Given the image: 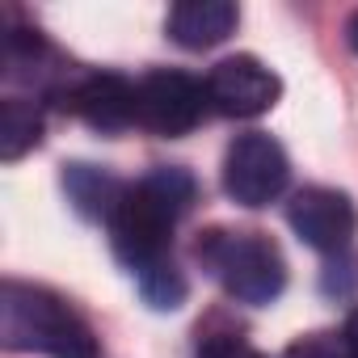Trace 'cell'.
I'll list each match as a JSON object with an SVG mask.
<instances>
[{
	"mask_svg": "<svg viewBox=\"0 0 358 358\" xmlns=\"http://www.w3.org/2000/svg\"><path fill=\"white\" fill-rule=\"evenodd\" d=\"M194 203V177L186 169H156L143 182L127 186L110 224L114 253L139 274L143 266L169 257L173 228Z\"/></svg>",
	"mask_w": 358,
	"mask_h": 358,
	"instance_id": "1",
	"label": "cell"
},
{
	"mask_svg": "<svg viewBox=\"0 0 358 358\" xmlns=\"http://www.w3.org/2000/svg\"><path fill=\"white\" fill-rule=\"evenodd\" d=\"M0 341L9 350H38L47 358H97L89 324L59 295L26 282L0 287Z\"/></svg>",
	"mask_w": 358,
	"mask_h": 358,
	"instance_id": "2",
	"label": "cell"
},
{
	"mask_svg": "<svg viewBox=\"0 0 358 358\" xmlns=\"http://www.w3.org/2000/svg\"><path fill=\"white\" fill-rule=\"evenodd\" d=\"M203 266L224 282V291L241 303H270L287 287V262L278 245L262 232H207L199 241Z\"/></svg>",
	"mask_w": 358,
	"mask_h": 358,
	"instance_id": "3",
	"label": "cell"
},
{
	"mask_svg": "<svg viewBox=\"0 0 358 358\" xmlns=\"http://www.w3.org/2000/svg\"><path fill=\"white\" fill-rule=\"evenodd\" d=\"M287 152L278 148V139H270L266 131H245L228 143L224 156V190L232 203L241 207H266L287 190Z\"/></svg>",
	"mask_w": 358,
	"mask_h": 358,
	"instance_id": "4",
	"label": "cell"
},
{
	"mask_svg": "<svg viewBox=\"0 0 358 358\" xmlns=\"http://www.w3.org/2000/svg\"><path fill=\"white\" fill-rule=\"evenodd\" d=\"M203 89H207V101H211L220 114H228V118H257V114H266V110L278 101V93H282L278 76H274L262 59H253V55L220 59V64L211 68V76L203 80Z\"/></svg>",
	"mask_w": 358,
	"mask_h": 358,
	"instance_id": "5",
	"label": "cell"
},
{
	"mask_svg": "<svg viewBox=\"0 0 358 358\" xmlns=\"http://www.w3.org/2000/svg\"><path fill=\"white\" fill-rule=\"evenodd\" d=\"M207 106V89L186 72H152L139 80V122L156 135L194 131Z\"/></svg>",
	"mask_w": 358,
	"mask_h": 358,
	"instance_id": "6",
	"label": "cell"
},
{
	"mask_svg": "<svg viewBox=\"0 0 358 358\" xmlns=\"http://www.w3.org/2000/svg\"><path fill=\"white\" fill-rule=\"evenodd\" d=\"M287 220L295 228V236L320 253H345L350 249V236L358 228V211L354 203L341 194V190H329V186H308L291 199L287 207Z\"/></svg>",
	"mask_w": 358,
	"mask_h": 358,
	"instance_id": "7",
	"label": "cell"
},
{
	"mask_svg": "<svg viewBox=\"0 0 358 358\" xmlns=\"http://www.w3.org/2000/svg\"><path fill=\"white\" fill-rule=\"evenodd\" d=\"M64 106L97 131H122V127L139 122V85H131L122 76H110V72H97V76H85V80L68 85Z\"/></svg>",
	"mask_w": 358,
	"mask_h": 358,
	"instance_id": "8",
	"label": "cell"
},
{
	"mask_svg": "<svg viewBox=\"0 0 358 358\" xmlns=\"http://www.w3.org/2000/svg\"><path fill=\"white\" fill-rule=\"evenodd\" d=\"M236 30V5L228 0H182L169 9V38L186 51L224 43Z\"/></svg>",
	"mask_w": 358,
	"mask_h": 358,
	"instance_id": "9",
	"label": "cell"
},
{
	"mask_svg": "<svg viewBox=\"0 0 358 358\" xmlns=\"http://www.w3.org/2000/svg\"><path fill=\"white\" fill-rule=\"evenodd\" d=\"M64 190H68L72 207L85 220H110L127 186H118L110 173H101L93 164H68L64 169Z\"/></svg>",
	"mask_w": 358,
	"mask_h": 358,
	"instance_id": "10",
	"label": "cell"
},
{
	"mask_svg": "<svg viewBox=\"0 0 358 358\" xmlns=\"http://www.w3.org/2000/svg\"><path fill=\"white\" fill-rule=\"evenodd\" d=\"M43 139V110L26 97L0 101V160H17Z\"/></svg>",
	"mask_w": 358,
	"mask_h": 358,
	"instance_id": "11",
	"label": "cell"
},
{
	"mask_svg": "<svg viewBox=\"0 0 358 358\" xmlns=\"http://www.w3.org/2000/svg\"><path fill=\"white\" fill-rule=\"evenodd\" d=\"M135 278H139V291H143V299H148L152 308H160V312L182 308V299H186V278H182V270H177L169 257L143 266Z\"/></svg>",
	"mask_w": 358,
	"mask_h": 358,
	"instance_id": "12",
	"label": "cell"
},
{
	"mask_svg": "<svg viewBox=\"0 0 358 358\" xmlns=\"http://www.w3.org/2000/svg\"><path fill=\"white\" fill-rule=\"evenodd\" d=\"M282 358H350V350H345V337H333V333H308V337L291 341Z\"/></svg>",
	"mask_w": 358,
	"mask_h": 358,
	"instance_id": "13",
	"label": "cell"
},
{
	"mask_svg": "<svg viewBox=\"0 0 358 358\" xmlns=\"http://www.w3.org/2000/svg\"><path fill=\"white\" fill-rule=\"evenodd\" d=\"M358 287V257L354 253H333L329 270H324V291L329 295H345Z\"/></svg>",
	"mask_w": 358,
	"mask_h": 358,
	"instance_id": "14",
	"label": "cell"
},
{
	"mask_svg": "<svg viewBox=\"0 0 358 358\" xmlns=\"http://www.w3.org/2000/svg\"><path fill=\"white\" fill-rule=\"evenodd\" d=\"M199 358H262V354L249 350L241 337H211L199 345Z\"/></svg>",
	"mask_w": 358,
	"mask_h": 358,
	"instance_id": "15",
	"label": "cell"
},
{
	"mask_svg": "<svg viewBox=\"0 0 358 358\" xmlns=\"http://www.w3.org/2000/svg\"><path fill=\"white\" fill-rule=\"evenodd\" d=\"M341 337H345V350H350V358H358V308L350 312V320H345Z\"/></svg>",
	"mask_w": 358,
	"mask_h": 358,
	"instance_id": "16",
	"label": "cell"
},
{
	"mask_svg": "<svg viewBox=\"0 0 358 358\" xmlns=\"http://www.w3.org/2000/svg\"><path fill=\"white\" fill-rule=\"evenodd\" d=\"M345 43H350V51L358 55V13H354V17L345 22Z\"/></svg>",
	"mask_w": 358,
	"mask_h": 358,
	"instance_id": "17",
	"label": "cell"
}]
</instances>
